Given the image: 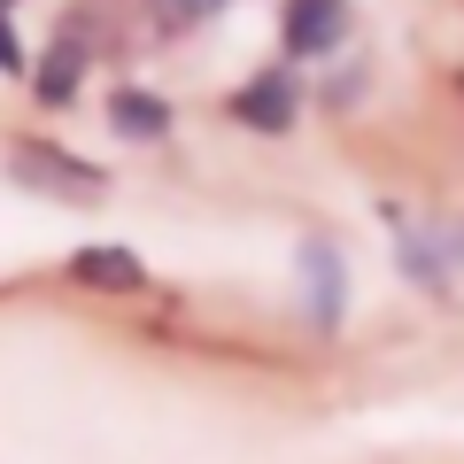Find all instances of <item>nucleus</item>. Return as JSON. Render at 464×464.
<instances>
[{
    "mask_svg": "<svg viewBox=\"0 0 464 464\" xmlns=\"http://www.w3.org/2000/svg\"><path fill=\"white\" fill-rule=\"evenodd\" d=\"M433 240H441V256H449V264L464 271V225H441V232H433Z\"/></svg>",
    "mask_w": 464,
    "mask_h": 464,
    "instance_id": "nucleus-11",
    "label": "nucleus"
},
{
    "mask_svg": "<svg viewBox=\"0 0 464 464\" xmlns=\"http://www.w3.org/2000/svg\"><path fill=\"white\" fill-rule=\"evenodd\" d=\"M395 264L411 271V279L426 286L433 302L449 295V256H441V240H433V232H418V225H402V240H395Z\"/></svg>",
    "mask_w": 464,
    "mask_h": 464,
    "instance_id": "nucleus-7",
    "label": "nucleus"
},
{
    "mask_svg": "<svg viewBox=\"0 0 464 464\" xmlns=\"http://www.w3.org/2000/svg\"><path fill=\"white\" fill-rule=\"evenodd\" d=\"M8 8H16V0H0V16H8Z\"/></svg>",
    "mask_w": 464,
    "mask_h": 464,
    "instance_id": "nucleus-12",
    "label": "nucleus"
},
{
    "mask_svg": "<svg viewBox=\"0 0 464 464\" xmlns=\"http://www.w3.org/2000/svg\"><path fill=\"white\" fill-rule=\"evenodd\" d=\"M279 39H286V54H302V63L333 54V47L348 39V0H286Z\"/></svg>",
    "mask_w": 464,
    "mask_h": 464,
    "instance_id": "nucleus-3",
    "label": "nucleus"
},
{
    "mask_svg": "<svg viewBox=\"0 0 464 464\" xmlns=\"http://www.w3.org/2000/svg\"><path fill=\"white\" fill-rule=\"evenodd\" d=\"M78 70H85V54L63 39V47H47V54H39V70H32V93L47 101V109H63V101L78 93Z\"/></svg>",
    "mask_w": 464,
    "mask_h": 464,
    "instance_id": "nucleus-8",
    "label": "nucleus"
},
{
    "mask_svg": "<svg viewBox=\"0 0 464 464\" xmlns=\"http://www.w3.org/2000/svg\"><path fill=\"white\" fill-rule=\"evenodd\" d=\"M24 70V39H16V24L0 16V78H16Z\"/></svg>",
    "mask_w": 464,
    "mask_h": 464,
    "instance_id": "nucleus-10",
    "label": "nucleus"
},
{
    "mask_svg": "<svg viewBox=\"0 0 464 464\" xmlns=\"http://www.w3.org/2000/svg\"><path fill=\"white\" fill-rule=\"evenodd\" d=\"M295 109H302V85H295V70H286V63L256 70V78L225 101V116H232V124H248V132H286Z\"/></svg>",
    "mask_w": 464,
    "mask_h": 464,
    "instance_id": "nucleus-2",
    "label": "nucleus"
},
{
    "mask_svg": "<svg viewBox=\"0 0 464 464\" xmlns=\"http://www.w3.org/2000/svg\"><path fill=\"white\" fill-rule=\"evenodd\" d=\"M155 8V24L163 32H186V24H201V0H148Z\"/></svg>",
    "mask_w": 464,
    "mask_h": 464,
    "instance_id": "nucleus-9",
    "label": "nucleus"
},
{
    "mask_svg": "<svg viewBox=\"0 0 464 464\" xmlns=\"http://www.w3.org/2000/svg\"><path fill=\"white\" fill-rule=\"evenodd\" d=\"M109 132L155 148V140H170V101L148 93V85H116V93H109Z\"/></svg>",
    "mask_w": 464,
    "mask_h": 464,
    "instance_id": "nucleus-6",
    "label": "nucleus"
},
{
    "mask_svg": "<svg viewBox=\"0 0 464 464\" xmlns=\"http://www.w3.org/2000/svg\"><path fill=\"white\" fill-rule=\"evenodd\" d=\"M70 279H78V286H101V295H148V264H140L132 248H116V240L78 248V256H70Z\"/></svg>",
    "mask_w": 464,
    "mask_h": 464,
    "instance_id": "nucleus-4",
    "label": "nucleus"
},
{
    "mask_svg": "<svg viewBox=\"0 0 464 464\" xmlns=\"http://www.w3.org/2000/svg\"><path fill=\"white\" fill-rule=\"evenodd\" d=\"M302 279H310V317L317 325H341V310H348V271H341V248L333 240H302Z\"/></svg>",
    "mask_w": 464,
    "mask_h": 464,
    "instance_id": "nucleus-5",
    "label": "nucleus"
},
{
    "mask_svg": "<svg viewBox=\"0 0 464 464\" xmlns=\"http://www.w3.org/2000/svg\"><path fill=\"white\" fill-rule=\"evenodd\" d=\"M8 179L16 186H32V194H54V201H109V170L101 163H85V155H70V148H54V140H16L8 148Z\"/></svg>",
    "mask_w": 464,
    "mask_h": 464,
    "instance_id": "nucleus-1",
    "label": "nucleus"
}]
</instances>
